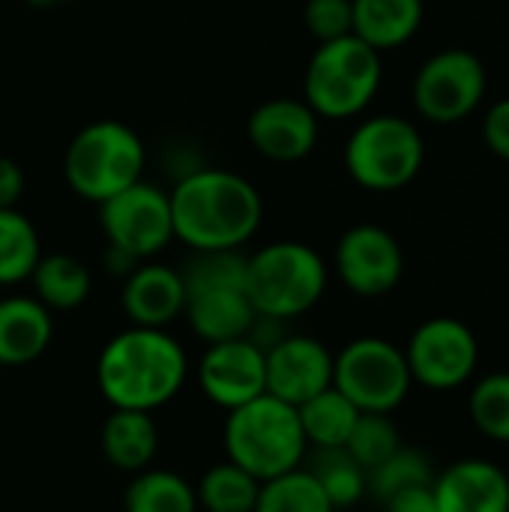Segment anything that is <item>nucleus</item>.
<instances>
[{
    "label": "nucleus",
    "mask_w": 509,
    "mask_h": 512,
    "mask_svg": "<svg viewBox=\"0 0 509 512\" xmlns=\"http://www.w3.org/2000/svg\"><path fill=\"white\" fill-rule=\"evenodd\" d=\"M174 240L189 249H243L261 228L258 189L228 168H195L168 192Z\"/></svg>",
    "instance_id": "1"
},
{
    "label": "nucleus",
    "mask_w": 509,
    "mask_h": 512,
    "mask_svg": "<svg viewBox=\"0 0 509 512\" xmlns=\"http://www.w3.org/2000/svg\"><path fill=\"white\" fill-rule=\"evenodd\" d=\"M189 360L183 345L153 327H126L99 354L96 384L111 408L147 411L168 405L186 384Z\"/></svg>",
    "instance_id": "2"
},
{
    "label": "nucleus",
    "mask_w": 509,
    "mask_h": 512,
    "mask_svg": "<svg viewBox=\"0 0 509 512\" xmlns=\"http://www.w3.org/2000/svg\"><path fill=\"white\" fill-rule=\"evenodd\" d=\"M222 438L228 462L261 483L300 468L309 450L297 408L270 393L228 411Z\"/></svg>",
    "instance_id": "3"
},
{
    "label": "nucleus",
    "mask_w": 509,
    "mask_h": 512,
    "mask_svg": "<svg viewBox=\"0 0 509 512\" xmlns=\"http://www.w3.org/2000/svg\"><path fill=\"white\" fill-rule=\"evenodd\" d=\"M381 78V51L351 33L315 48L303 75V99L318 117L348 120L372 105Z\"/></svg>",
    "instance_id": "4"
},
{
    "label": "nucleus",
    "mask_w": 509,
    "mask_h": 512,
    "mask_svg": "<svg viewBox=\"0 0 509 512\" xmlns=\"http://www.w3.org/2000/svg\"><path fill=\"white\" fill-rule=\"evenodd\" d=\"M327 291L324 258L300 240H276L249 255L246 297L258 315L291 321L321 303Z\"/></svg>",
    "instance_id": "5"
},
{
    "label": "nucleus",
    "mask_w": 509,
    "mask_h": 512,
    "mask_svg": "<svg viewBox=\"0 0 509 512\" xmlns=\"http://www.w3.org/2000/svg\"><path fill=\"white\" fill-rule=\"evenodd\" d=\"M144 162L147 150L132 126L120 120H93L69 141L63 177L78 198L102 204L138 183Z\"/></svg>",
    "instance_id": "6"
},
{
    "label": "nucleus",
    "mask_w": 509,
    "mask_h": 512,
    "mask_svg": "<svg viewBox=\"0 0 509 512\" xmlns=\"http://www.w3.org/2000/svg\"><path fill=\"white\" fill-rule=\"evenodd\" d=\"M426 144L420 129L399 114H375L363 120L345 144V168L351 180L369 192L405 189L423 168Z\"/></svg>",
    "instance_id": "7"
},
{
    "label": "nucleus",
    "mask_w": 509,
    "mask_h": 512,
    "mask_svg": "<svg viewBox=\"0 0 509 512\" xmlns=\"http://www.w3.org/2000/svg\"><path fill=\"white\" fill-rule=\"evenodd\" d=\"M405 351L381 336H360L333 354V387L360 414H393L411 393Z\"/></svg>",
    "instance_id": "8"
},
{
    "label": "nucleus",
    "mask_w": 509,
    "mask_h": 512,
    "mask_svg": "<svg viewBox=\"0 0 509 512\" xmlns=\"http://www.w3.org/2000/svg\"><path fill=\"white\" fill-rule=\"evenodd\" d=\"M414 108L438 126L462 123L486 96V66L468 48L435 51L414 78Z\"/></svg>",
    "instance_id": "9"
},
{
    "label": "nucleus",
    "mask_w": 509,
    "mask_h": 512,
    "mask_svg": "<svg viewBox=\"0 0 509 512\" xmlns=\"http://www.w3.org/2000/svg\"><path fill=\"white\" fill-rule=\"evenodd\" d=\"M99 225L111 249L150 261L174 240L171 198L159 186L138 180L99 204Z\"/></svg>",
    "instance_id": "10"
},
{
    "label": "nucleus",
    "mask_w": 509,
    "mask_h": 512,
    "mask_svg": "<svg viewBox=\"0 0 509 512\" xmlns=\"http://www.w3.org/2000/svg\"><path fill=\"white\" fill-rule=\"evenodd\" d=\"M402 351L414 384L426 390H459L480 366V342L474 330L447 315L423 321Z\"/></svg>",
    "instance_id": "11"
},
{
    "label": "nucleus",
    "mask_w": 509,
    "mask_h": 512,
    "mask_svg": "<svg viewBox=\"0 0 509 512\" xmlns=\"http://www.w3.org/2000/svg\"><path fill=\"white\" fill-rule=\"evenodd\" d=\"M336 273L357 297H384L405 276V252L381 225H354L336 243Z\"/></svg>",
    "instance_id": "12"
},
{
    "label": "nucleus",
    "mask_w": 509,
    "mask_h": 512,
    "mask_svg": "<svg viewBox=\"0 0 509 512\" xmlns=\"http://www.w3.org/2000/svg\"><path fill=\"white\" fill-rule=\"evenodd\" d=\"M198 387L222 411H234L267 393V360L249 339L207 345L198 363Z\"/></svg>",
    "instance_id": "13"
},
{
    "label": "nucleus",
    "mask_w": 509,
    "mask_h": 512,
    "mask_svg": "<svg viewBox=\"0 0 509 512\" xmlns=\"http://www.w3.org/2000/svg\"><path fill=\"white\" fill-rule=\"evenodd\" d=\"M267 393L300 408L333 387V354L312 336H282L267 354Z\"/></svg>",
    "instance_id": "14"
},
{
    "label": "nucleus",
    "mask_w": 509,
    "mask_h": 512,
    "mask_svg": "<svg viewBox=\"0 0 509 512\" xmlns=\"http://www.w3.org/2000/svg\"><path fill=\"white\" fill-rule=\"evenodd\" d=\"M252 147L270 162H300L306 159L321 132V117L306 105V99H267L246 123Z\"/></svg>",
    "instance_id": "15"
},
{
    "label": "nucleus",
    "mask_w": 509,
    "mask_h": 512,
    "mask_svg": "<svg viewBox=\"0 0 509 512\" xmlns=\"http://www.w3.org/2000/svg\"><path fill=\"white\" fill-rule=\"evenodd\" d=\"M438 512H509L507 471L489 459H459L432 483Z\"/></svg>",
    "instance_id": "16"
},
{
    "label": "nucleus",
    "mask_w": 509,
    "mask_h": 512,
    "mask_svg": "<svg viewBox=\"0 0 509 512\" xmlns=\"http://www.w3.org/2000/svg\"><path fill=\"white\" fill-rule=\"evenodd\" d=\"M120 306L132 327L165 330L186 309V285L180 279V270L141 261L123 282Z\"/></svg>",
    "instance_id": "17"
},
{
    "label": "nucleus",
    "mask_w": 509,
    "mask_h": 512,
    "mask_svg": "<svg viewBox=\"0 0 509 512\" xmlns=\"http://www.w3.org/2000/svg\"><path fill=\"white\" fill-rule=\"evenodd\" d=\"M54 339L51 312L24 294L0 300V366H27L39 360Z\"/></svg>",
    "instance_id": "18"
},
{
    "label": "nucleus",
    "mask_w": 509,
    "mask_h": 512,
    "mask_svg": "<svg viewBox=\"0 0 509 512\" xmlns=\"http://www.w3.org/2000/svg\"><path fill=\"white\" fill-rule=\"evenodd\" d=\"M183 315H186L192 333L207 345L246 339L255 318H258V312L249 303L246 291H237V288L189 294Z\"/></svg>",
    "instance_id": "19"
},
{
    "label": "nucleus",
    "mask_w": 509,
    "mask_h": 512,
    "mask_svg": "<svg viewBox=\"0 0 509 512\" xmlns=\"http://www.w3.org/2000/svg\"><path fill=\"white\" fill-rule=\"evenodd\" d=\"M99 447L117 471L138 474L153 465L159 450V429L147 411L114 408L99 432Z\"/></svg>",
    "instance_id": "20"
},
{
    "label": "nucleus",
    "mask_w": 509,
    "mask_h": 512,
    "mask_svg": "<svg viewBox=\"0 0 509 512\" xmlns=\"http://www.w3.org/2000/svg\"><path fill=\"white\" fill-rule=\"evenodd\" d=\"M354 36L375 51H393L411 42L423 24V0H351Z\"/></svg>",
    "instance_id": "21"
},
{
    "label": "nucleus",
    "mask_w": 509,
    "mask_h": 512,
    "mask_svg": "<svg viewBox=\"0 0 509 512\" xmlns=\"http://www.w3.org/2000/svg\"><path fill=\"white\" fill-rule=\"evenodd\" d=\"M30 282L36 291V300L48 312H72L84 306V300L90 297V285H93L84 261L66 252L42 255L30 273Z\"/></svg>",
    "instance_id": "22"
},
{
    "label": "nucleus",
    "mask_w": 509,
    "mask_h": 512,
    "mask_svg": "<svg viewBox=\"0 0 509 512\" xmlns=\"http://www.w3.org/2000/svg\"><path fill=\"white\" fill-rule=\"evenodd\" d=\"M123 512H198L195 486L174 471L144 468L123 492Z\"/></svg>",
    "instance_id": "23"
},
{
    "label": "nucleus",
    "mask_w": 509,
    "mask_h": 512,
    "mask_svg": "<svg viewBox=\"0 0 509 512\" xmlns=\"http://www.w3.org/2000/svg\"><path fill=\"white\" fill-rule=\"evenodd\" d=\"M297 414H300L306 444L315 447V450L345 447L348 435H351V429H354V423L360 417V411L336 387H327L324 393L303 402L297 408Z\"/></svg>",
    "instance_id": "24"
},
{
    "label": "nucleus",
    "mask_w": 509,
    "mask_h": 512,
    "mask_svg": "<svg viewBox=\"0 0 509 512\" xmlns=\"http://www.w3.org/2000/svg\"><path fill=\"white\" fill-rule=\"evenodd\" d=\"M258 492L261 480H255L249 471L228 459L210 465L195 486L198 510L204 512H255Z\"/></svg>",
    "instance_id": "25"
},
{
    "label": "nucleus",
    "mask_w": 509,
    "mask_h": 512,
    "mask_svg": "<svg viewBox=\"0 0 509 512\" xmlns=\"http://www.w3.org/2000/svg\"><path fill=\"white\" fill-rule=\"evenodd\" d=\"M246 261L240 249H192V255L180 267V279L189 294L237 288L246 291Z\"/></svg>",
    "instance_id": "26"
},
{
    "label": "nucleus",
    "mask_w": 509,
    "mask_h": 512,
    "mask_svg": "<svg viewBox=\"0 0 509 512\" xmlns=\"http://www.w3.org/2000/svg\"><path fill=\"white\" fill-rule=\"evenodd\" d=\"M255 512H336V507L312 471L300 465L261 483Z\"/></svg>",
    "instance_id": "27"
},
{
    "label": "nucleus",
    "mask_w": 509,
    "mask_h": 512,
    "mask_svg": "<svg viewBox=\"0 0 509 512\" xmlns=\"http://www.w3.org/2000/svg\"><path fill=\"white\" fill-rule=\"evenodd\" d=\"M39 258L42 246L33 222L15 207L0 210V285L27 282Z\"/></svg>",
    "instance_id": "28"
},
{
    "label": "nucleus",
    "mask_w": 509,
    "mask_h": 512,
    "mask_svg": "<svg viewBox=\"0 0 509 512\" xmlns=\"http://www.w3.org/2000/svg\"><path fill=\"white\" fill-rule=\"evenodd\" d=\"M309 471L321 483V489L327 492V498L336 510H348V507L360 504L363 495L369 492L366 471L351 459V453L345 447L315 450Z\"/></svg>",
    "instance_id": "29"
},
{
    "label": "nucleus",
    "mask_w": 509,
    "mask_h": 512,
    "mask_svg": "<svg viewBox=\"0 0 509 512\" xmlns=\"http://www.w3.org/2000/svg\"><path fill=\"white\" fill-rule=\"evenodd\" d=\"M468 414L480 435L498 444H509V372H492L474 381Z\"/></svg>",
    "instance_id": "30"
},
{
    "label": "nucleus",
    "mask_w": 509,
    "mask_h": 512,
    "mask_svg": "<svg viewBox=\"0 0 509 512\" xmlns=\"http://www.w3.org/2000/svg\"><path fill=\"white\" fill-rule=\"evenodd\" d=\"M402 447V435L396 429V423L390 420V414H360L345 450L351 453V459L369 474L378 465H384L396 450Z\"/></svg>",
    "instance_id": "31"
},
{
    "label": "nucleus",
    "mask_w": 509,
    "mask_h": 512,
    "mask_svg": "<svg viewBox=\"0 0 509 512\" xmlns=\"http://www.w3.org/2000/svg\"><path fill=\"white\" fill-rule=\"evenodd\" d=\"M369 477V492L384 504L390 501L396 492L411 489V486H432L435 483V471L429 456H423L414 447H399L384 465H378L375 471L366 474Z\"/></svg>",
    "instance_id": "32"
},
{
    "label": "nucleus",
    "mask_w": 509,
    "mask_h": 512,
    "mask_svg": "<svg viewBox=\"0 0 509 512\" xmlns=\"http://www.w3.org/2000/svg\"><path fill=\"white\" fill-rule=\"evenodd\" d=\"M303 24L318 39V45L351 36L354 33V3L351 0H306Z\"/></svg>",
    "instance_id": "33"
},
{
    "label": "nucleus",
    "mask_w": 509,
    "mask_h": 512,
    "mask_svg": "<svg viewBox=\"0 0 509 512\" xmlns=\"http://www.w3.org/2000/svg\"><path fill=\"white\" fill-rule=\"evenodd\" d=\"M483 144L489 153L509 162V96L498 99L483 117Z\"/></svg>",
    "instance_id": "34"
},
{
    "label": "nucleus",
    "mask_w": 509,
    "mask_h": 512,
    "mask_svg": "<svg viewBox=\"0 0 509 512\" xmlns=\"http://www.w3.org/2000/svg\"><path fill=\"white\" fill-rule=\"evenodd\" d=\"M24 195V171L15 159L0 156V210H12Z\"/></svg>",
    "instance_id": "35"
},
{
    "label": "nucleus",
    "mask_w": 509,
    "mask_h": 512,
    "mask_svg": "<svg viewBox=\"0 0 509 512\" xmlns=\"http://www.w3.org/2000/svg\"><path fill=\"white\" fill-rule=\"evenodd\" d=\"M387 512H438L435 510V492L432 486H411L396 492L390 501H384Z\"/></svg>",
    "instance_id": "36"
},
{
    "label": "nucleus",
    "mask_w": 509,
    "mask_h": 512,
    "mask_svg": "<svg viewBox=\"0 0 509 512\" xmlns=\"http://www.w3.org/2000/svg\"><path fill=\"white\" fill-rule=\"evenodd\" d=\"M33 6H57V3H75V0H30Z\"/></svg>",
    "instance_id": "37"
}]
</instances>
